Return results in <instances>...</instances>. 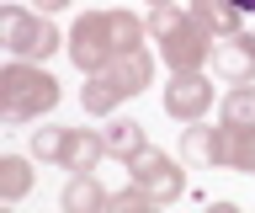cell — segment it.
Listing matches in <instances>:
<instances>
[{
  "label": "cell",
  "instance_id": "6da1fadb",
  "mask_svg": "<svg viewBox=\"0 0 255 213\" xmlns=\"http://www.w3.org/2000/svg\"><path fill=\"white\" fill-rule=\"evenodd\" d=\"M143 37H149V21L133 16V11H85V16L69 27L64 48H69L80 75H101L112 59L143 48Z\"/></svg>",
  "mask_w": 255,
  "mask_h": 213
},
{
  "label": "cell",
  "instance_id": "7a4b0ae2",
  "mask_svg": "<svg viewBox=\"0 0 255 213\" xmlns=\"http://www.w3.org/2000/svg\"><path fill=\"white\" fill-rule=\"evenodd\" d=\"M143 21H149V37L159 43L170 75H191V69L213 64V37L191 21V11H181V5H149Z\"/></svg>",
  "mask_w": 255,
  "mask_h": 213
},
{
  "label": "cell",
  "instance_id": "3957f363",
  "mask_svg": "<svg viewBox=\"0 0 255 213\" xmlns=\"http://www.w3.org/2000/svg\"><path fill=\"white\" fill-rule=\"evenodd\" d=\"M149 80H154V59H149V48H133V53H123V59H112L101 75H85L80 107H85V117H107V112H117L128 96L149 91Z\"/></svg>",
  "mask_w": 255,
  "mask_h": 213
},
{
  "label": "cell",
  "instance_id": "277c9868",
  "mask_svg": "<svg viewBox=\"0 0 255 213\" xmlns=\"http://www.w3.org/2000/svg\"><path fill=\"white\" fill-rule=\"evenodd\" d=\"M59 107V80L48 75L43 64H27V59H11L0 69V117L5 123H32Z\"/></svg>",
  "mask_w": 255,
  "mask_h": 213
},
{
  "label": "cell",
  "instance_id": "5b68a950",
  "mask_svg": "<svg viewBox=\"0 0 255 213\" xmlns=\"http://www.w3.org/2000/svg\"><path fill=\"white\" fill-rule=\"evenodd\" d=\"M0 43L11 48V59H27V64H37L53 48H64V37L53 32V21L43 11H21V5H5L0 11Z\"/></svg>",
  "mask_w": 255,
  "mask_h": 213
},
{
  "label": "cell",
  "instance_id": "8992f818",
  "mask_svg": "<svg viewBox=\"0 0 255 213\" xmlns=\"http://www.w3.org/2000/svg\"><path fill=\"white\" fill-rule=\"evenodd\" d=\"M128 165V181L133 187H143V192L154 197V203H175V197L186 192V171L165 155V149H154V144H143L133 160H123Z\"/></svg>",
  "mask_w": 255,
  "mask_h": 213
},
{
  "label": "cell",
  "instance_id": "52a82bcc",
  "mask_svg": "<svg viewBox=\"0 0 255 213\" xmlns=\"http://www.w3.org/2000/svg\"><path fill=\"white\" fill-rule=\"evenodd\" d=\"M207 107H213V80H207L202 69L170 75V85H165V117H175V123H202Z\"/></svg>",
  "mask_w": 255,
  "mask_h": 213
},
{
  "label": "cell",
  "instance_id": "ba28073f",
  "mask_svg": "<svg viewBox=\"0 0 255 213\" xmlns=\"http://www.w3.org/2000/svg\"><path fill=\"white\" fill-rule=\"evenodd\" d=\"M213 75L223 85H255V32L250 27L213 48Z\"/></svg>",
  "mask_w": 255,
  "mask_h": 213
},
{
  "label": "cell",
  "instance_id": "9c48e42d",
  "mask_svg": "<svg viewBox=\"0 0 255 213\" xmlns=\"http://www.w3.org/2000/svg\"><path fill=\"white\" fill-rule=\"evenodd\" d=\"M186 11L213 43H229V37L245 32V11H239L234 0H186Z\"/></svg>",
  "mask_w": 255,
  "mask_h": 213
},
{
  "label": "cell",
  "instance_id": "30bf717a",
  "mask_svg": "<svg viewBox=\"0 0 255 213\" xmlns=\"http://www.w3.org/2000/svg\"><path fill=\"white\" fill-rule=\"evenodd\" d=\"M112 192L96 181V171H85V176H69L64 181V192H59V208L64 213H107Z\"/></svg>",
  "mask_w": 255,
  "mask_h": 213
},
{
  "label": "cell",
  "instance_id": "8fae6325",
  "mask_svg": "<svg viewBox=\"0 0 255 213\" xmlns=\"http://www.w3.org/2000/svg\"><path fill=\"white\" fill-rule=\"evenodd\" d=\"M101 155H107V133L101 128H69V155H64V171H69V176L96 171Z\"/></svg>",
  "mask_w": 255,
  "mask_h": 213
},
{
  "label": "cell",
  "instance_id": "7c38bea8",
  "mask_svg": "<svg viewBox=\"0 0 255 213\" xmlns=\"http://www.w3.org/2000/svg\"><path fill=\"white\" fill-rule=\"evenodd\" d=\"M218 144H223V171H255V128H229L218 123Z\"/></svg>",
  "mask_w": 255,
  "mask_h": 213
},
{
  "label": "cell",
  "instance_id": "4fadbf2b",
  "mask_svg": "<svg viewBox=\"0 0 255 213\" xmlns=\"http://www.w3.org/2000/svg\"><path fill=\"white\" fill-rule=\"evenodd\" d=\"M181 160L186 165H202V171H213V165L223 160V144H218V128H186L181 133Z\"/></svg>",
  "mask_w": 255,
  "mask_h": 213
},
{
  "label": "cell",
  "instance_id": "5bb4252c",
  "mask_svg": "<svg viewBox=\"0 0 255 213\" xmlns=\"http://www.w3.org/2000/svg\"><path fill=\"white\" fill-rule=\"evenodd\" d=\"M101 133H107V155H117V160H133V155L149 144V139H143V123H138V117H117V123H107Z\"/></svg>",
  "mask_w": 255,
  "mask_h": 213
},
{
  "label": "cell",
  "instance_id": "9a60e30c",
  "mask_svg": "<svg viewBox=\"0 0 255 213\" xmlns=\"http://www.w3.org/2000/svg\"><path fill=\"white\" fill-rule=\"evenodd\" d=\"M27 192H32V165L21 160V155H0V203L11 208V203H21Z\"/></svg>",
  "mask_w": 255,
  "mask_h": 213
},
{
  "label": "cell",
  "instance_id": "2e32d148",
  "mask_svg": "<svg viewBox=\"0 0 255 213\" xmlns=\"http://www.w3.org/2000/svg\"><path fill=\"white\" fill-rule=\"evenodd\" d=\"M27 149H32V160H43V165H64V155H69V128H32V139H27Z\"/></svg>",
  "mask_w": 255,
  "mask_h": 213
},
{
  "label": "cell",
  "instance_id": "e0dca14e",
  "mask_svg": "<svg viewBox=\"0 0 255 213\" xmlns=\"http://www.w3.org/2000/svg\"><path fill=\"white\" fill-rule=\"evenodd\" d=\"M218 123L229 128H255V85H234L218 107Z\"/></svg>",
  "mask_w": 255,
  "mask_h": 213
},
{
  "label": "cell",
  "instance_id": "ac0fdd59",
  "mask_svg": "<svg viewBox=\"0 0 255 213\" xmlns=\"http://www.w3.org/2000/svg\"><path fill=\"white\" fill-rule=\"evenodd\" d=\"M165 203H154V197L143 192V187H133L128 181L123 192H112V203H107V213H159Z\"/></svg>",
  "mask_w": 255,
  "mask_h": 213
},
{
  "label": "cell",
  "instance_id": "d6986e66",
  "mask_svg": "<svg viewBox=\"0 0 255 213\" xmlns=\"http://www.w3.org/2000/svg\"><path fill=\"white\" fill-rule=\"evenodd\" d=\"M69 0H32V11H43V16H53V11H64Z\"/></svg>",
  "mask_w": 255,
  "mask_h": 213
},
{
  "label": "cell",
  "instance_id": "ffe728a7",
  "mask_svg": "<svg viewBox=\"0 0 255 213\" xmlns=\"http://www.w3.org/2000/svg\"><path fill=\"white\" fill-rule=\"evenodd\" d=\"M202 213H239V203H207Z\"/></svg>",
  "mask_w": 255,
  "mask_h": 213
},
{
  "label": "cell",
  "instance_id": "44dd1931",
  "mask_svg": "<svg viewBox=\"0 0 255 213\" xmlns=\"http://www.w3.org/2000/svg\"><path fill=\"white\" fill-rule=\"evenodd\" d=\"M234 5H239V11H245V16H255V0H234Z\"/></svg>",
  "mask_w": 255,
  "mask_h": 213
},
{
  "label": "cell",
  "instance_id": "7402d4cb",
  "mask_svg": "<svg viewBox=\"0 0 255 213\" xmlns=\"http://www.w3.org/2000/svg\"><path fill=\"white\" fill-rule=\"evenodd\" d=\"M149 5H170V0H149Z\"/></svg>",
  "mask_w": 255,
  "mask_h": 213
}]
</instances>
